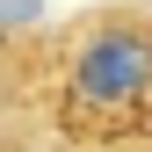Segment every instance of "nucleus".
<instances>
[{
	"mask_svg": "<svg viewBox=\"0 0 152 152\" xmlns=\"http://www.w3.org/2000/svg\"><path fill=\"white\" fill-rule=\"evenodd\" d=\"M152 80V44L138 29H109L80 51V102H138Z\"/></svg>",
	"mask_w": 152,
	"mask_h": 152,
	"instance_id": "1",
	"label": "nucleus"
}]
</instances>
